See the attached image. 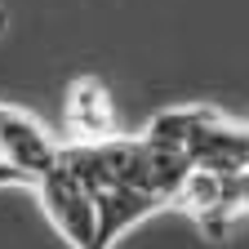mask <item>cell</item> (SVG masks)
<instances>
[{"instance_id":"cell-3","label":"cell","mask_w":249,"mask_h":249,"mask_svg":"<svg viewBox=\"0 0 249 249\" xmlns=\"http://www.w3.org/2000/svg\"><path fill=\"white\" fill-rule=\"evenodd\" d=\"M165 205H169V196L151 192V187H134V182L93 187V236L85 249H116V240L124 231H134L142 218L160 213Z\"/></svg>"},{"instance_id":"cell-4","label":"cell","mask_w":249,"mask_h":249,"mask_svg":"<svg viewBox=\"0 0 249 249\" xmlns=\"http://www.w3.org/2000/svg\"><path fill=\"white\" fill-rule=\"evenodd\" d=\"M62 116H67L71 134L80 142H103L116 138V98L98 76H76L62 98Z\"/></svg>"},{"instance_id":"cell-1","label":"cell","mask_w":249,"mask_h":249,"mask_svg":"<svg viewBox=\"0 0 249 249\" xmlns=\"http://www.w3.org/2000/svg\"><path fill=\"white\" fill-rule=\"evenodd\" d=\"M58 160L62 147L53 142V134L31 111L0 98V187H31L40 174L58 169Z\"/></svg>"},{"instance_id":"cell-5","label":"cell","mask_w":249,"mask_h":249,"mask_svg":"<svg viewBox=\"0 0 249 249\" xmlns=\"http://www.w3.org/2000/svg\"><path fill=\"white\" fill-rule=\"evenodd\" d=\"M5 22H9V18H5V9H0V31H5Z\"/></svg>"},{"instance_id":"cell-2","label":"cell","mask_w":249,"mask_h":249,"mask_svg":"<svg viewBox=\"0 0 249 249\" xmlns=\"http://www.w3.org/2000/svg\"><path fill=\"white\" fill-rule=\"evenodd\" d=\"M31 192H36L49 227L67 240L71 249H85L89 236H93V187L85 178H76L71 169H49L31 182Z\"/></svg>"}]
</instances>
